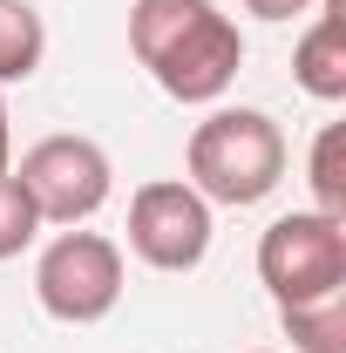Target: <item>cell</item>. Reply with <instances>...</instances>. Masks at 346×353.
Wrapping results in <instances>:
<instances>
[{"label":"cell","mask_w":346,"mask_h":353,"mask_svg":"<svg viewBox=\"0 0 346 353\" xmlns=\"http://www.w3.org/2000/svg\"><path fill=\"white\" fill-rule=\"evenodd\" d=\"M130 54L170 102H217L245 68V34L217 0H136Z\"/></svg>","instance_id":"obj_1"},{"label":"cell","mask_w":346,"mask_h":353,"mask_svg":"<svg viewBox=\"0 0 346 353\" xmlns=\"http://www.w3.org/2000/svg\"><path fill=\"white\" fill-rule=\"evenodd\" d=\"M183 170L204 204H265L285 176V130L265 109H211L183 143Z\"/></svg>","instance_id":"obj_2"},{"label":"cell","mask_w":346,"mask_h":353,"mask_svg":"<svg viewBox=\"0 0 346 353\" xmlns=\"http://www.w3.org/2000/svg\"><path fill=\"white\" fill-rule=\"evenodd\" d=\"M258 279L278 306H305L346 285V218L326 211H285L258 238Z\"/></svg>","instance_id":"obj_3"},{"label":"cell","mask_w":346,"mask_h":353,"mask_svg":"<svg viewBox=\"0 0 346 353\" xmlns=\"http://www.w3.org/2000/svg\"><path fill=\"white\" fill-rule=\"evenodd\" d=\"M34 299H41L48 319H61V326H95V319H109L116 299H123V252H116V238H102V231H61V238H48V252L34 259Z\"/></svg>","instance_id":"obj_4"},{"label":"cell","mask_w":346,"mask_h":353,"mask_svg":"<svg viewBox=\"0 0 346 353\" xmlns=\"http://www.w3.org/2000/svg\"><path fill=\"white\" fill-rule=\"evenodd\" d=\"M14 176H21L28 204L41 211V224H88L116 190L109 150L95 136H41Z\"/></svg>","instance_id":"obj_5"},{"label":"cell","mask_w":346,"mask_h":353,"mask_svg":"<svg viewBox=\"0 0 346 353\" xmlns=\"http://www.w3.org/2000/svg\"><path fill=\"white\" fill-rule=\"evenodd\" d=\"M130 252L150 272H197L211 252V204L176 176L143 183L130 197Z\"/></svg>","instance_id":"obj_6"},{"label":"cell","mask_w":346,"mask_h":353,"mask_svg":"<svg viewBox=\"0 0 346 353\" xmlns=\"http://www.w3.org/2000/svg\"><path fill=\"white\" fill-rule=\"evenodd\" d=\"M292 75L312 102H346V0H319L312 28L292 48Z\"/></svg>","instance_id":"obj_7"},{"label":"cell","mask_w":346,"mask_h":353,"mask_svg":"<svg viewBox=\"0 0 346 353\" xmlns=\"http://www.w3.org/2000/svg\"><path fill=\"white\" fill-rule=\"evenodd\" d=\"M48 54V21L34 0H0V88L28 82Z\"/></svg>","instance_id":"obj_8"},{"label":"cell","mask_w":346,"mask_h":353,"mask_svg":"<svg viewBox=\"0 0 346 353\" xmlns=\"http://www.w3.org/2000/svg\"><path fill=\"white\" fill-rule=\"evenodd\" d=\"M278 319L299 353H346V285L326 299H305V306H278Z\"/></svg>","instance_id":"obj_9"},{"label":"cell","mask_w":346,"mask_h":353,"mask_svg":"<svg viewBox=\"0 0 346 353\" xmlns=\"http://www.w3.org/2000/svg\"><path fill=\"white\" fill-rule=\"evenodd\" d=\"M340 150H346V130L326 123L319 143H312V211L326 218H346V170H340Z\"/></svg>","instance_id":"obj_10"},{"label":"cell","mask_w":346,"mask_h":353,"mask_svg":"<svg viewBox=\"0 0 346 353\" xmlns=\"http://www.w3.org/2000/svg\"><path fill=\"white\" fill-rule=\"evenodd\" d=\"M34 231H41V211L28 204L21 176L0 170V259H21V252L34 245Z\"/></svg>","instance_id":"obj_11"},{"label":"cell","mask_w":346,"mask_h":353,"mask_svg":"<svg viewBox=\"0 0 346 353\" xmlns=\"http://www.w3.org/2000/svg\"><path fill=\"white\" fill-rule=\"evenodd\" d=\"M245 7H252L258 21H292V14H305V7H312V0H245Z\"/></svg>","instance_id":"obj_12"},{"label":"cell","mask_w":346,"mask_h":353,"mask_svg":"<svg viewBox=\"0 0 346 353\" xmlns=\"http://www.w3.org/2000/svg\"><path fill=\"white\" fill-rule=\"evenodd\" d=\"M7 157H14V130H7V88H0V170H14Z\"/></svg>","instance_id":"obj_13"},{"label":"cell","mask_w":346,"mask_h":353,"mask_svg":"<svg viewBox=\"0 0 346 353\" xmlns=\"http://www.w3.org/2000/svg\"><path fill=\"white\" fill-rule=\"evenodd\" d=\"M252 353H265V347H252Z\"/></svg>","instance_id":"obj_14"}]
</instances>
